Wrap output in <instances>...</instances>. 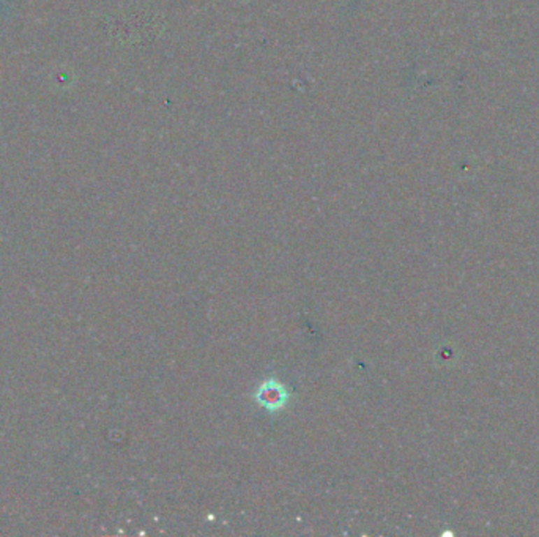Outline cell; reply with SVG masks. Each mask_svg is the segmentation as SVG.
<instances>
[{
    "label": "cell",
    "instance_id": "6da1fadb",
    "mask_svg": "<svg viewBox=\"0 0 539 537\" xmlns=\"http://www.w3.org/2000/svg\"><path fill=\"white\" fill-rule=\"evenodd\" d=\"M256 397L260 404L266 406V409L275 410L286 404L287 394H286V390H284V386L280 385V383L270 381V383H265V385L260 388V391L257 392Z\"/></svg>",
    "mask_w": 539,
    "mask_h": 537
}]
</instances>
